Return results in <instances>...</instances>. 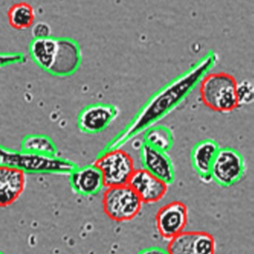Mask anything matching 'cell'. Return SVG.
<instances>
[{
  "mask_svg": "<svg viewBox=\"0 0 254 254\" xmlns=\"http://www.w3.org/2000/svg\"><path fill=\"white\" fill-rule=\"evenodd\" d=\"M0 164L18 169L24 173L71 174L78 166L56 155L16 151L0 145Z\"/></svg>",
  "mask_w": 254,
  "mask_h": 254,
  "instance_id": "1",
  "label": "cell"
},
{
  "mask_svg": "<svg viewBox=\"0 0 254 254\" xmlns=\"http://www.w3.org/2000/svg\"><path fill=\"white\" fill-rule=\"evenodd\" d=\"M237 88V80L231 74L225 72L208 74L201 83V101L213 111L231 113L240 107Z\"/></svg>",
  "mask_w": 254,
  "mask_h": 254,
  "instance_id": "2",
  "label": "cell"
},
{
  "mask_svg": "<svg viewBox=\"0 0 254 254\" xmlns=\"http://www.w3.org/2000/svg\"><path fill=\"white\" fill-rule=\"evenodd\" d=\"M102 204L104 213L111 220L125 222L140 213L143 202L127 185L107 188L103 195Z\"/></svg>",
  "mask_w": 254,
  "mask_h": 254,
  "instance_id": "3",
  "label": "cell"
},
{
  "mask_svg": "<svg viewBox=\"0 0 254 254\" xmlns=\"http://www.w3.org/2000/svg\"><path fill=\"white\" fill-rule=\"evenodd\" d=\"M102 173L105 188L127 185L134 173V160L119 149H111L101 154L94 163Z\"/></svg>",
  "mask_w": 254,
  "mask_h": 254,
  "instance_id": "4",
  "label": "cell"
},
{
  "mask_svg": "<svg viewBox=\"0 0 254 254\" xmlns=\"http://www.w3.org/2000/svg\"><path fill=\"white\" fill-rule=\"evenodd\" d=\"M245 170L244 158L238 151L230 147L219 149L212 167V180L228 188L240 181Z\"/></svg>",
  "mask_w": 254,
  "mask_h": 254,
  "instance_id": "5",
  "label": "cell"
},
{
  "mask_svg": "<svg viewBox=\"0 0 254 254\" xmlns=\"http://www.w3.org/2000/svg\"><path fill=\"white\" fill-rule=\"evenodd\" d=\"M187 222L188 208L182 201L169 203L157 213V229L163 238L169 241L184 231Z\"/></svg>",
  "mask_w": 254,
  "mask_h": 254,
  "instance_id": "6",
  "label": "cell"
},
{
  "mask_svg": "<svg viewBox=\"0 0 254 254\" xmlns=\"http://www.w3.org/2000/svg\"><path fill=\"white\" fill-rule=\"evenodd\" d=\"M169 254H216V240L205 231H183L170 240Z\"/></svg>",
  "mask_w": 254,
  "mask_h": 254,
  "instance_id": "7",
  "label": "cell"
},
{
  "mask_svg": "<svg viewBox=\"0 0 254 254\" xmlns=\"http://www.w3.org/2000/svg\"><path fill=\"white\" fill-rule=\"evenodd\" d=\"M128 185L144 204L158 202L168 190L167 184L143 168L134 170Z\"/></svg>",
  "mask_w": 254,
  "mask_h": 254,
  "instance_id": "8",
  "label": "cell"
},
{
  "mask_svg": "<svg viewBox=\"0 0 254 254\" xmlns=\"http://www.w3.org/2000/svg\"><path fill=\"white\" fill-rule=\"evenodd\" d=\"M119 114L116 106L96 104L84 109L78 118V126L83 132L95 134L105 129Z\"/></svg>",
  "mask_w": 254,
  "mask_h": 254,
  "instance_id": "9",
  "label": "cell"
},
{
  "mask_svg": "<svg viewBox=\"0 0 254 254\" xmlns=\"http://www.w3.org/2000/svg\"><path fill=\"white\" fill-rule=\"evenodd\" d=\"M82 61L77 42L69 37H58V49L49 73L55 76H69L76 72Z\"/></svg>",
  "mask_w": 254,
  "mask_h": 254,
  "instance_id": "10",
  "label": "cell"
},
{
  "mask_svg": "<svg viewBox=\"0 0 254 254\" xmlns=\"http://www.w3.org/2000/svg\"><path fill=\"white\" fill-rule=\"evenodd\" d=\"M140 155L143 169L168 185L173 183L174 180V167L167 152L144 143L141 146Z\"/></svg>",
  "mask_w": 254,
  "mask_h": 254,
  "instance_id": "11",
  "label": "cell"
},
{
  "mask_svg": "<svg viewBox=\"0 0 254 254\" xmlns=\"http://www.w3.org/2000/svg\"><path fill=\"white\" fill-rule=\"evenodd\" d=\"M25 188V173L18 169L0 164V207L13 204Z\"/></svg>",
  "mask_w": 254,
  "mask_h": 254,
  "instance_id": "12",
  "label": "cell"
},
{
  "mask_svg": "<svg viewBox=\"0 0 254 254\" xmlns=\"http://www.w3.org/2000/svg\"><path fill=\"white\" fill-rule=\"evenodd\" d=\"M70 180L73 190L82 195H95L104 187L102 173L94 164L76 168Z\"/></svg>",
  "mask_w": 254,
  "mask_h": 254,
  "instance_id": "13",
  "label": "cell"
},
{
  "mask_svg": "<svg viewBox=\"0 0 254 254\" xmlns=\"http://www.w3.org/2000/svg\"><path fill=\"white\" fill-rule=\"evenodd\" d=\"M219 149L214 140L207 139L197 143L192 149V165L203 182L212 180V167Z\"/></svg>",
  "mask_w": 254,
  "mask_h": 254,
  "instance_id": "14",
  "label": "cell"
},
{
  "mask_svg": "<svg viewBox=\"0 0 254 254\" xmlns=\"http://www.w3.org/2000/svg\"><path fill=\"white\" fill-rule=\"evenodd\" d=\"M58 45V37L33 39L30 43V55L40 68L49 72L55 61Z\"/></svg>",
  "mask_w": 254,
  "mask_h": 254,
  "instance_id": "15",
  "label": "cell"
},
{
  "mask_svg": "<svg viewBox=\"0 0 254 254\" xmlns=\"http://www.w3.org/2000/svg\"><path fill=\"white\" fill-rule=\"evenodd\" d=\"M7 20L11 28L25 30L31 28L35 19L34 7L26 1L14 3L7 10Z\"/></svg>",
  "mask_w": 254,
  "mask_h": 254,
  "instance_id": "16",
  "label": "cell"
},
{
  "mask_svg": "<svg viewBox=\"0 0 254 254\" xmlns=\"http://www.w3.org/2000/svg\"><path fill=\"white\" fill-rule=\"evenodd\" d=\"M144 143L149 146L167 152L173 144V136L171 130L164 126L153 127L145 133Z\"/></svg>",
  "mask_w": 254,
  "mask_h": 254,
  "instance_id": "17",
  "label": "cell"
},
{
  "mask_svg": "<svg viewBox=\"0 0 254 254\" xmlns=\"http://www.w3.org/2000/svg\"><path fill=\"white\" fill-rule=\"evenodd\" d=\"M22 151L56 155L57 148L52 139L44 134H28L24 137L22 142Z\"/></svg>",
  "mask_w": 254,
  "mask_h": 254,
  "instance_id": "18",
  "label": "cell"
},
{
  "mask_svg": "<svg viewBox=\"0 0 254 254\" xmlns=\"http://www.w3.org/2000/svg\"><path fill=\"white\" fill-rule=\"evenodd\" d=\"M237 94L239 105H248L253 102L254 87L250 82L245 80L237 83Z\"/></svg>",
  "mask_w": 254,
  "mask_h": 254,
  "instance_id": "19",
  "label": "cell"
},
{
  "mask_svg": "<svg viewBox=\"0 0 254 254\" xmlns=\"http://www.w3.org/2000/svg\"><path fill=\"white\" fill-rule=\"evenodd\" d=\"M26 61L25 55L20 52H0V68Z\"/></svg>",
  "mask_w": 254,
  "mask_h": 254,
  "instance_id": "20",
  "label": "cell"
},
{
  "mask_svg": "<svg viewBox=\"0 0 254 254\" xmlns=\"http://www.w3.org/2000/svg\"><path fill=\"white\" fill-rule=\"evenodd\" d=\"M52 29L50 25L46 22H39L33 25L31 34L34 39L46 38L50 37Z\"/></svg>",
  "mask_w": 254,
  "mask_h": 254,
  "instance_id": "21",
  "label": "cell"
},
{
  "mask_svg": "<svg viewBox=\"0 0 254 254\" xmlns=\"http://www.w3.org/2000/svg\"><path fill=\"white\" fill-rule=\"evenodd\" d=\"M137 254H169L168 251L159 247H151L140 251Z\"/></svg>",
  "mask_w": 254,
  "mask_h": 254,
  "instance_id": "22",
  "label": "cell"
},
{
  "mask_svg": "<svg viewBox=\"0 0 254 254\" xmlns=\"http://www.w3.org/2000/svg\"><path fill=\"white\" fill-rule=\"evenodd\" d=\"M0 254H3L2 253H1V252H0Z\"/></svg>",
  "mask_w": 254,
  "mask_h": 254,
  "instance_id": "23",
  "label": "cell"
}]
</instances>
